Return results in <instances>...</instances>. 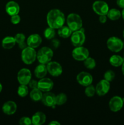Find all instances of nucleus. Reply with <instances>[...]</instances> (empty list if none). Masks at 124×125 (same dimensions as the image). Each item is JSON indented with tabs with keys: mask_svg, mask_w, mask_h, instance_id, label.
I'll list each match as a JSON object with an SVG mask.
<instances>
[{
	"mask_svg": "<svg viewBox=\"0 0 124 125\" xmlns=\"http://www.w3.org/2000/svg\"><path fill=\"white\" fill-rule=\"evenodd\" d=\"M65 22V17L62 11L58 9H52L47 15V23L49 26L53 29H59Z\"/></svg>",
	"mask_w": 124,
	"mask_h": 125,
	"instance_id": "f257e3e1",
	"label": "nucleus"
},
{
	"mask_svg": "<svg viewBox=\"0 0 124 125\" xmlns=\"http://www.w3.org/2000/svg\"><path fill=\"white\" fill-rule=\"evenodd\" d=\"M53 51L51 48L49 47L41 48L36 54V58L40 63L47 64L50 62L53 57Z\"/></svg>",
	"mask_w": 124,
	"mask_h": 125,
	"instance_id": "f03ea898",
	"label": "nucleus"
},
{
	"mask_svg": "<svg viewBox=\"0 0 124 125\" xmlns=\"http://www.w3.org/2000/svg\"><path fill=\"white\" fill-rule=\"evenodd\" d=\"M67 24L72 31H76L82 28V20L78 14L72 13L67 17Z\"/></svg>",
	"mask_w": 124,
	"mask_h": 125,
	"instance_id": "7ed1b4c3",
	"label": "nucleus"
},
{
	"mask_svg": "<svg viewBox=\"0 0 124 125\" xmlns=\"http://www.w3.org/2000/svg\"><path fill=\"white\" fill-rule=\"evenodd\" d=\"M36 58V52L35 49L30 46H27L23 49L21 52V59L24 63L32 64L35 62Z\"/></svg>",
	"mask_w": 124,
	"mask_h": 125,
	"instance_id": "20e7f679",
	"label": "nucleus"
},
{
	"mask_svg": "<svg viewBox=\"0 0 124 125\" xmlns=\"http://www.w3.org/2000/svg\"><path fill=\"white\" fill-rule=\"evenodd\" d=\"M108 48L113 52H118L123 49V42L116 37H111L107 40Z\"/></svg>",
	"mask_w": 124,
	"mask_h": 125,
	"instance_id": "39448f33",
	"label": "nucleus"
},
{
	"mask_svg": "<svg viewBox=\"0 0 124 125\" xmlns=\"http://www.w3.org/2000/svg\"><path fill=\"white\" fill-rule=\"evenodd\" d=\"M72 55L74 59L79 61H84L89 57V51L86 48L82 46H78L74 49L72 52Z\"/></svg>",
	"mask_w": 124,
	"mask_h": 125,
	"instance_id": "423d86ee",
	"label": "nucleus"
},
{
	"mask_svg": "<svg viewBox=\"0 0 124 125\" xmlns=\"http://www.w3.org/2000/svg\"><path fill=\"white\" fill-rule=\"evenodd\" d=\"M92 9L95 13L98 15H106L109 11L108 4L103 1H96L92 5Z\"/></svg>",
	"mask_w": 124,
	"mask_h": 125,
	"instance_id": "0eeeda50",
	"label": "nucleus"
},
{
	"mask_svg": "<svg viewBox=\"0 0 124 125\" xmlns=\"http://www.w3.org/2000/svg\"><path fill=\"white\" fill-rule=\"evenodd\" d=\"M71 43L74 46H82L85 41V35L83 31L80 30L74 31L71 37Z\"/></svg>",
	"mask_w": 124,
	"mask_h": 125,
	"instance_id": "6e6552de",
	"label": "nucleus"
},
{
	"mask_svg": "<svg viewBox=\"0 0 124 125\" xmlns=\"http://www.w3.org/2000/svg\"><path fill=\"white\" fill-rule=\"evenodd\" d=\"M31 72L27 68H22L17 74V79L21 85H27L31 80Z\"/></svg>",
	"mask_w": 124,
	"mask_h": 125,
	"instance_id": "1a4fd4ad",
	"label": "nucleus"
},
{
	"mask_svg": "<svg viewBox=\"0 0 124 125\" xmlns=\"http://www.w3.org/2000/svg\"><path fill=\"white\" fill-rule=\"evenodd\" d=\"M124 99L118 96H113L109 102V107L112 112H117L120 111L124 106Z\"/></svg>",
	"mask_w": 124,
	"mask_h": 125,
	"instance_id": "9d476101",
	"label": "nucleus"
},
{
	"mask_svg": "<svg viewBox=\"0 0 124 125\" xmlns=\"http://www.w3.org/2000/svg\"><path fill=\"white\" fill-rule=\"evenodd\" d=\"M47 72L49 73L51 75L53 76L57 77L61 75L63 72V69L59 63L57 62H51L47 63Z\"/></svg>",
	"mask_w": 124,
	"mask_h": 125,
	"instance_id": "9b49d317",
	"label": "nucleus"
},
{
	"mask_svg": "<svg viewBox=\"0 0 124 125\" xmlns=\"http://www.w3.org/2000/svg\"><path fill=\"white\" fill-rule=\"evenodd\" d=\"M92 76L91 74L85 72H81L77 76V81L80 85L86 87L92 83Z\"/></svg>",
	"mask_w": 124,
	"mask_h": 125,
	"instance_id": "f8f14e48",
	"label": "nucleus"
},
{
	"mask_svg": "<svg viewBox=\"0 0 124 125\" xmlns=\"http://www.w3.org/2000/svg\"><path fill=\"white\" fill-rule=\"evenodd\" d=\"M109 89H110L109 82L107 81L105 79H103L97 84L96 91L98 96H102L106 95L109 90Z\"/></svg>",
	"mask_w": 124,
	"mask_h": 125,
	"instance_id": "ddd939ff",
	"label": "nucleus"
},
{
	"mask_svg": "<svg viewBox=\"0 0 124 125\" xmlns=\"http://www.w3.org/2000/svg\"><path fill=\"white\" fill-rule=\"evenodd\" d=\"M53 87V82L49 78H41L38 82V88L44 92H47L51 90Z\"/></svg>",
	"mask_w": 124,
	"mask_h": 125,
	"instance_id": "4468645a",
	"label": "nucleus"
},
{
	"mask_svg": "<svg viewBox=\"0 0 124 125\" xmlns=\"http://www.w3.org/2000/svg\"><path fill=\"white\" fill-rule=\"evenodd\" d=\"M41 101L46 106L53 107L56 105V95L54 94L47 92L43 95Z\"/></svg>",
	"mask_w": 124,
	"mask_h": 125,
	"instance_id": "2eb2a0df",
	"label": "nucleus"
},
{
	"mask_svg": "<svg viewBox=\"0 0 124 125\" xmlns=\"http://www.w3.org/2000/svg\"><path fill=\"white\" fill-rule=\"evenodd\" d=\"M41 42H42V39L41 36L38 34H35L30 35L28 37L27 40V44L30 47L36 48L41 45Z\"/></svg>",
	"mask_w": 124,
	"mask_h": 125,
	"instance_id": "dca6fc26",
	"label": "nucleus"
},
{
	"mask_svg": "<svg viewBox=\"0 0 124 125\" xmlns=\"http://www.w3.org/2000/svg\"><path fill=\"white\" fill-rule=\"evenodd\" d=\"M6 11L10 16L18 14L19 12V6L18 3L13 1H9L6 6Z\"/></svg>",
	"mask_w": 124,
	"mask_h": 125,
	"instance_id": "f3484780",
	"label": "nucleus"
},
{
	"mask_svg": "<svg viewBox=\"0 0 124 125\" xmlns=\"http://www.w3.org/2000/svg\"><path fill=\"white\" fill-rule=\"evenodd\" d=\"M17 106L15 102L12 101H8L5 103L2 107V110L3 112L6 114L12 115L15 113L17 111Z\"/></svg>",
	"mask_w": 124,
	"mask_h": 125,
	"instance_id": "a211bd4d",
	"label": "nucleus"
},
{
	"mask_svg": "<svg viewBox=\"0 0 124 125\" xmlns=\"http://www.w3.org/2000/svg\"><path fill=\"white\" fill-rule=\"evenodd\" d=\"M46 115L41 112H36L32 117V123L34 125H41L46 122Z\"/></svg>",
	"mask_w": 124,
	"mask_h": 125,
	"instance_id": "6ab92c4d",
	"label": "nucleus"
},
{
	"mask_svg": "<svg viewBox=\"0 0 124 125\" xmlns=\"http://www.w3.org/2000/svg\"><path fill=\"white\" fill-rule=\"evenodd\" d=\"M47 73V67L45 65V64L40 63V65L36 66L34 71V74L35 76L37 78L41 79V78H44Z\"/></svg>",
	"mask_w": 124,
	"mask_h": 125,
	"instance_id": "aec40b11",
	"label": "nucleus"
},
{
	"mask_svg": "<svg viewBox=\"0 0 124 125\" xmlns=\"http://www.w3.org/2000/svg\"><path fill=\"white\" fill-rule=\"evenodd\" d=\"M15 39L13 37H6L2 40V46L6 50H9V49L12 48L15 45Z\"/></svg>",
	"mask_w": 124,
	"mask_h": 125,
	"instance_id": "412c9836",
	"label": "nucleus"
},
{
	"mask_svg": "<svg viewBox=\"0 0 124 125\" xmlns=\"http://www.w3.org/2000/svg\"><path fill=\"white\" fill-rule=\"evenodd\" d=\"M43 94L42 91L40 90L38 88L33 89L30 93V97L32 101L35 102L41 101L42 99Z\"/></svg>",
	"mask_w": 124,
	"mask_h": 125,
	"instance_id": "4be33fe9",
	"label": "nucleus"
},
{
	"mask_svg": "<svg viewBox=\"0 0 124 125\" xmlns=\"http://www.w3.org/2000/svg\"><path fill=\"white\" fill-rule=\"evenodd\" d=\"M124 61V59L119 55H113L109 59V63L114 67H118L123 64Z\"/></svg>",
	"mask_w": 124,
	"mask_h": 125,
	"instance_id": "5701e85b",
	"label": "nucleus"
},
{
	"mask_svg": "<svg viewBox=\"0 0 124 125\" xmlns=\"http://www.w3.org/2000/svg\"><path fill=\"white\" fill-rule=\"evenodd\" d=\"M72 30L68 26H62L58 30V34L60 37L64 39L68 38L72 35Z\"/></svg>",
	"mask_w": 124,
	"mask_h": 125,
	"instance_id": "b1692460",
	"label": "nucleus"
},
{
	"mask_svg": "<svg viewBox=\"0 0 124 125\" xmlns=\"http://www.w3.org/2000/svg\"><path fill=\"white\" fill-rule=\"evenodd\" d=\"M107 16L110 20L115 21L117 20L120 18V17L122 16V13L118 9H111V10H109L108 13H107Z\"/></svg>",
	"mask_w": 124,
	"mask_h": 125,
	"instance_id": "393cba45",
	"label": "nucleus"
},
{
	"mask_svg": "<svg viewBox=\"0 0 124 125\" xmlns=\"http://www.w3.org/2000/svg\"><path fill=\"white\" fill-rule=\"evenodd\" d=\"M44 37L48 40H51V39H53L55 35V29L51 28V27L46 28L44 32Z\"/></svg>",
	"mask_w": 124,
	"mask_h": 125,
	"instance_id": "a878e982",
	"label": "nucleus"
},
{
	"mask_svg": "<svg viewBox=\"0 0 124 125\" xmlns=\"http://www.w3.org/2000/svg\"><path fill=\"white\" fill-rule=\"evenodd\" d=\"M96 61L93 58H91V57H87L84 61V65L88 69H93L96 67Z\"/></svg>",
	"mask_w": 124,
	"mask_h": 125,
	"instance_id": "bb28decb",
	"label": "nucleus"
},
{
	"mask_svg": "<svg viewBox=\"0 0 124 125\" xmlns=\"http://www.w3.org/2000/svg\"><path fill=\"white\" fill-rule=\"evenodd\" d=\"M66 101L67 96L66 94L62 93L56 96V104L60 106V105L64 104Z\"/></svg>",
	"mask_w": 124,
	"mask_h": 125,
	"instance_id": "cd10ccee",
	"label": "nucleus"
},
{
	"mask_svg": "<svg viewBox=\"0 0 124 125\" xmlns=\"http://www.w3.org/2000/svg\"><path fill=\"white\" fill-rule=\"evenodd\" d=\"M96 92V88L94 87V85L90 84V85L86 87V89H85V94L88 97H92L95 95Z\"/></svg>",
	"mask_w": 124,
	"mask_h": 125,
	"instance_id": "c85d7f7f",
	"label": "nucleus"
},
{
	"mask_svg": "<svg viewBox=\"0 0 124 125\" xmlns=\"http://www.w3.org/2000/svg\"><path fill=\"white\" fill-rule=\"evenodd\" d=\"M29 92L28 87L26 85H21L18 87V94L21 97H25L27 96Z\"/></svg>",
	"mask_w": 124,
	"mask_h": 125,
	"instance_id": "c756f323",
	"label": "nucleus"
},
{
	"mask_svg": "<svg viewBox=\"0 0 124 125\" xmlns=\"http://www.w3.org/2000/svg\"><path fill=\"white\" fill-rule=\"evenodd\" d=\"M115 78V73L112 70H108L104 74V79L108 82H111Z\"/></svg>",
	"mask_w": 124,
	"mask_h": 125,
	"instance_id": "7c9ffc66",
	"label": "nucleus"
},
{
	"mask_svg": "<svg viewBox=\"0 0 124 125\" xmlns=\"http://www.w3.org/2000/svg\"><path fill=\"white\" fill-rule=\"evenodd\" d=\"M14 38L15 39L16 43L18 44H19L21 43L24 42V40H25L26 39L25 35L23 34H21V33H18V34H17V35L15 36Z\"/></svg>",
	"mask_w": 124,
	"mask_h": 125,
	"instance_id": "2f4dec72",
	"label": "nucleus"
},
{
	"mask_svg": "<svg viewBox=\"0 0 124 125\" xmlns=\"http://www.w3.org/2000/svg\"><path fill=\"white\" fill-rule=\"evenodd\" d=\"M19 123L21 125H30L32 124V120L27 117H22L19 120Z\"/></svg>",
	"mask_w": 124,
	"mask_h": 125,
	"instance_id": "473e14b6",
	"label": "nucleus"
},
{
	"mask_svg": "<svg viewBox=\"0 0 124 125\" xmlns=\"http://www.w3.org/2000/svg\"><path fill=\"white\" fill-rule=\"evenodd\" d=\"M10 20L12 24H17L20 22L21 18L20 17H19V15H18V14H17V15H15L11 16Z\"/></svg>",
	"mask_w": 124,
	"mask_h": 125,
	"instance_id": "72a5a7b5",
	"label": "nucleus"
},
{
	"mask_svg": "<svg viewBox=\"0 0 124 125\" xmlns=\"http://www.w3.org/2000/svg\"><path fill=\"white\" fill-rule=\"evenodd\" d=\"M29 85L32 89L38 88V82L34 79H31L29 83Z\"/></svg>",
	"mask_w": 124,
	"mask_h": 125,
	"instance_id": "f704fd0d",
	"label": "nucleus"
},
{
	"mask_svg": "<svg viewBox=\"0 0 124 125\" xmlns=\"http://www.w3.org/2000/svg\"><path fill=\"white\" fill-rule=\"evenodd\" d=\"M60 45V41L57 39H52V42H51V46H53V48L56 49Z\"/></svg>",
	"mask_w": 124,
	"mask_h": 125,
	"instance_id": "c9c22d12",
	"label": "nucleus"
},
{
	"mask_svg": "<svg viewBox=\"0 0 124 125\" xmlns=\"http://www.w3.org/2000/svg\"><path fill=\"white\" fill-rule=\"evenodd\" d=\"M106 16L105 15H100L99 17V21L101 23H105L106 21Z\"/></svg>",
	"mask_w": 124,
	"mask_h": 125,
	"instance_id": "e433bc0d",
	"label": "nucleus"
},
{
	"mask_svg": "<svg viewBox=\"0 0 124 125\" xmlns=\"http://www.w3.org/2000/svg\"><path fill=\"white\" fill-rule=\"evenodd\" d=\"M117 4L120 8L124 9V0H117Z\"/></svg>",
	"mask_w": 124,
	"mask_h": 125,
	"instance_id": "4c0bfd02",
	"label": "nucleus"
},
{
	"mask_svg": "<svg viewBox=\"0 0 124 125\" xmlns=\"http://www.w3.org/2000/svg\"><path fill=\"white\" fill-rule=\"evenodd\" d=\"M27 45V44L26 43L24 42H23L21 43H19V44H18V46H19V48L21 49V50H23V49H24L25 48H26Z\"/></svg>",
	"mask_w": 124,
	"mask_h": 125,
	"instance_id": "58836bf2",
	"label": "nucleus"
},
{
	"mask_svg": "<svg viewBox=\"0 0 124 125\" xmlns=\"http://www.w3.org/2000/svg\"><path fill=\"white\" fill-rule=\"evenodd\" d=\"M49 125H60V123H58V122H57V121L53 120V121H52V122H50V123H49Z\"/></svg>",
	"mask_w": 124,
	"mask_h": 125,
	"instance_id": "ea45409f",
	"label": "nucleus"
},
{
	"mask_svg": "<svg viewBox=\"0 0 124 125\" xmlns=\"http://www.w3.org/2000/svg\"><path fill=\"white\" fill-rule=\"evenodd\" d=\"M122 65V73H123V74H124V63H123V64Z\"/></svg>",
	"mask_w": 124,
	"mask_h": 125,
	"instance_id": "a19ab883",
	"label": "nucleus"
},
{
	"mask_svg": "<svg viewBox=\"0 0 124 125\" xmlns=\"http://www.w3.org/2000/svg\"><path fill=\"white\" fill-rule=\"evenodd\" d=\"M122 18L124 20V9H123V10L122 12Z\"/></svg>",
	"mask_w": 124,
	"mask_h": 125,
	"instance_id": "79ce46f5",
	"label": "nucleus"
},
{
	"mask_svg": "<svg viewBox=\"0 0 124 125\" xmlns=\"http://www.w3.org/2000/svg\"><path fill=\"white\" fill-rule=\"evenodd\" d=\"M2 84L0 83V93H1V92L2 91Z\"/></svg>",
	"mask_w": 124,
	"mask_h": 125,
	"instance_id": "37998d69",
	"label": "nucleus"
},
{
	"mask_svg": "<svg viewBox=\"0 0 124 125\" xmlns=\"http://www.w3.org/2000/svg\"><path fill=\"white\" fill-rule=\"evenodd\" d=\"M123 48H124V42H123Z\"/></svg>",
	"mask_w": 124,
	"mask_h": 125,
	"instance_id": "c03bdc74",
	"label": "nucleus"
},
{
	"mask_svg": "<svg viewBox=\"0 0 124 125\" xmlns=\"http://www.w3.org/2000/svg\"><path fill=\"white\" fill-rule=\"evenodd\" d=\"M123 36H124V31H123Z\"/></svg>",
	"mask_w": 124,
	"mask_h": 125,
	"instance_id": "a18cd8bd",
	"label": "nucleus"
}]
</instances>
